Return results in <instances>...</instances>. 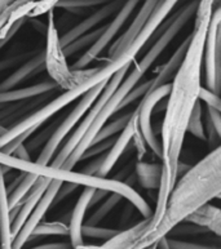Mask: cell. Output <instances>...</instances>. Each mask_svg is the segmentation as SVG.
<instances>
[{"mask_svg": "<svg viewBox=\"0 0 221 249\" xmlns=\"http://www.w3.org/2000/svg\"><path fill=\"white\" fill-rule=\"evenodd\" d=\"M218 0H198L195 9V23L184 58L169 83L168 100L166 105L165 119L161 128L162 179L158 189L155 208L145 230L157 226L165 213L166 203L177 179L180 155L186 136L187 122L199 101L202 88L203 52L207 30Z\"/></svg>", "mask_w": 221, "mask_h": 249, "instance_id": "6da1fadb", "label": "cell"}, {"mask_svg": "<svg viewBox=\"0 0 221 249\" xmlns=\"http://www.w3.org/2000/svg\"><path fill=\"white\" fill-rule=\"evenodd\" d=\"M220 194L221 147L218 146L177 177L161 221L151 230H144L132 249H145L158 243L202 205L220 197Z\"/></svg>", "mask_w": 221, "mask_h": 249, "instance_id": "7a4b0ae2", "label": "cell"}, {"mask_svg": "<svg viewBox=\"0 0 221 249\" xmlns=\"http://www.w3.org/2000/svg\"><path fill=\"white\" fill-rule=\"evenodd\" d=\"M0 164L4 167L11 168V169H17V171L25 172V173H33V175H37V177L60 179L62 182H73L78 186L105 190L108 193H118L119 195H122L124 200L131 203L144 218H150L153 214L147 201L133 187L116 178H102L97 176L84 175L82 172H73L64 169V168L52 167L51 164L41 165L33 160L18 159L16 156L7 155L1 151H0Z\"/></svg>", "mask_w": 221, "mask_h": 249, "instance_id": "3957f363", "label": "cell"}, {"mask_svg": "<svg viewBox=\"0 0 221 249\" xmlns=\"http://www.w3.org/2000/svg\"><path fill=\"white\" fill-rule=\"evenodd\" d=\"M45 40H47L44 48L45 70L48 72L51 80L56 83L57 87L61 89H73L79 84H82L83 82L88 80L97 71L98 67L73 70L72 67L69 66L62 47L60 44V33H58L53 11H49L47 13Z\"/></svg>", "mask_w": 221, "mask_h": 249, "instance_id": "277c9868", "label": "cell"}, {"mask_svg": "<svg viewBox=\"0 0 221 249\" xmlns=\"http://www.w3.org/2000/svg\"><path fill=\"white\" fill-rule=\"evenodd\" d=\"M109 80L100 83V84L93 87L92 89H90L80 97V100H79L78 104L75 105V107L70 111V114L61 122L60 125L56 128V130L51 134L48 141L45 142L43 149H41L40 155L37 156L35 163L41 164V165H48V164H51V161L53 160V158L57 154L61 145L64 143L65 138L72 133V130L74 129L75 125L83 119V116L86 115V112L90 110V107L93 105L94 101L97 100V97L100 96L102 89L105 88Z\"/></svg>", "mask_w": 221, "mask_h": 249, "instance_id": "5b68a950", "label": "cell"}, {"mask_svg": "<svg viewBox=\"0 0 221 249\" xmlns=\"http://www.w3.org/2000/svg\"><path fill=\"white\" fill-rule=\"evenodd\" d=\"M128 70H129V66H126L123 69H120L119 71H116L115 74L112 75L111 78L109 79V82L105 86V88L102 89V92L100 93V96L97 97V100L94 101L93 105L91 106L90 110L86 112V115L83 116V119L79 122V125L76 128L74 133L70 136L66 143L64 146H61L60 151H57V154L55 155L53 160L51 161V165L56 168H61L64 165V163L66 161L70 154L74 151V149L78 146V143L82 141V138L84 137V134L87 133V130L90 129L92 124L94 123V120L97 118L98 112L101 111L102 106L105 105V102L110 98L114 90L119 87V84L122 83V80L124 79V76L128 74Z\"/></svg>", "mask_w": 221, "mask_h": 249, "instance_id": "8992f818", "label": "cell"}, {"mask_svg": "<svg viewBox=\"0 0 221 249\" xmlns=\"http://www.w3.org/2000/svg\"><path fill=\"white\" fill-rule=\"evenodd\" d=\"M140 1L141 0H124L123 5L120 7L119 11L116 12V15L110 21V23L104 25V31H102L101 36L98 37L93 45H91L90 48L83 53L82 57L76 62L73 63L72 66H70L73 70L88 69L90 63L93 62L97 57H100L102 53L105 52V49L109 48L110 45L112 44L114 39L116 37V35L120 33L122 27L124 26V23L127 22L128 18L135 12Z\"/></svg>", "mask_w": 221, "mask_h": 249, "instance_id": "52a82bcc", "label": "cell"}, {"mask_svg": "<svg viewBox=\"0 0 221 249\" xmlns=\"http://www.w3.org/2000/svg\"><path fill=\"white\" fill-rule=\"evenodd\" d=\"M221 8L214 9L211 17L208 30H207L204 52H203V63H204V74H206L207 89L215 93L220 92V76H221Z\"/></svg>", "mask_w": 221, "mask_h": 249, "instance_id": "ba28073f", "label": "cell"}, {"mask_svg": "<svg viewBox=\"0 0 221 249\" xmlns=\"http://www.w3.org/2000/svg\"><path fill=\"white\" fill-rule=\"evenodd\" d=\"M168 92L169 84H163L158 88L149 89L145 93V96L141 98L139 106L135 108L136 120H137V126H139L140 132L143 134L147 147L159 159H161V142L154 132L153 112L157 107L158 102H161L162 100H165L166 97L168 96Z\"/></svg>", "mask_w": 221, "mask_h": 249, "instance_id": "9c48e42d", "label": "cell"}, {"mask_svg": "<svg viewBox=\"0 0 221 249\" xmlns=\"http://www.w3.org/2000/svg\"><path fill=\"white\" fill-rule=\"evenodd\" d=\"M62 183L64 182L60 181V179H52L51 181V183H49L47 190H45V193L40 197V200L37 201V204L35 205L34 211L31 212L29 218L26 219V222L23 223V226L18 231V234L16 235L15 239H13V246H12V248L22 249L25 247V244L29 242V238L33 234L35 227L43 221V218H44V216L49 211V208L55 204V199H56L57 193H58V190H60Z\"/></svg>", "mask_w": 221, "mask_h": 249, "instance_id": "30bf717a", "label": "cell"}, {"mask_svg": "<svg viewBox=\"0 0 221 249\" xmlns=\"http://www.w3.org/2000/svg\"><path fill=\"white\" fill-rule=\"evenodd\" d=\"M124 0H111L108 4H104L98 8L97 11L93 12L92 15L88 16L87 18L76 23L75 26H73L70 30L66 33L60 34V44L62 48H65L66 45L76 40L78 37H80L84 34L90 33V31L94 30L98 25H101L105 19H108L111 16H115L116 12L119 11L120 7L123 5Z\"/></svg>", "mask_w": 221, "mask_h": 249, "instance_id": "8fae6325", "label": "cell"}, {"mask_svg": "<svg viewBox=\"0 0 221 249\" xmlns=\"http://www.w3.org/2000/svg\"><path fill=\"white\" fill-rule=\"evenodd\" d=\"M158 0H144L143 5L140 8V11L136 13L135 18L132 19L131 25L127 30L124 31L118 40H115L109 47V61L115 60L118 57L127 51L132 45V43L136 40V37L139 36V34L143 30L144 25L149 18L150 13L154 9V7L157 5Z\"/></svg>", "mask_w": 221, "mask_h": 249, "instance_id": "7c38bea8", "label": "cell"}, {"mask_svg": "<svg viewBox=\"0 0 221 249\" xmlns=\"http://www.w3.org/2000/svg\"><path fill=\"white\" fill-rule=\"evenodd\" d=\"M137 125V120H136V112L132 111L131 119L127 123V125L124 126V129L120 132L116 140H114V143L109 149L108 154L104 155L101 161V165L97 171V177H102L106 178L108 175L112 171V168L115 167V164L118 163V160L120 159V156L123 155L124 151L127 150L129 143L132 142L133 138V133H135V128Z\"/></svg>", "mask_w": 221, "mask_h": 249, "instance_id": "4fadbf2b", "label": "cell"}, {"mask_svg": "<svg viewBox=\"0 0 221 249\" xmlns=\"http://www.w3.org/2000/svg\"><path fill=\"white\" fill-rule=\"evenodd\" d=\"M45 71L44 49L39 51L35 54H31L25 62H22L9 76L0 82V92L15 89L19 84L30 80L31 78L37 76L39 72Z\"/></svg>", "mask_w": 221, "mask_h": 249, "instance_id": "5bb4252c", "label": "cell"}, {"mask_svg": "<svg viewBox=\"0 0 221 249\" xmlns=\"http://www.w3.org/2000/svg\"><path fill=\"white\" fill-rule=\"evenodd\" d=\"M96 189L92 187H84L79 196L74 209H73L72 216H70V223H69V242L72 243L74 249H79L84 246V238L82 235V227L84 225L87 211L90 209L91 199L93 196Z\"/></svg>", "mask_w": 221, "mask_h": 249, "instance_id": "9a60e30c", "label": "cell"}, {"mask_svg": "<svg viewBox=\"0 0 221 249\" xmlns=\"http://www.w3.org/2000/svg\"><path fill=\"white\" fill-rule=\"evenodd\" d=\"M51 181L52 179L45 178V177H37L34 186L31 187L30 193L27 194L26 197L19 204L18 213H17V216H16V218L12 222V236H13V239H15L16 235L18 234V231L21 230L23 223L26 222V219L29 218L31 212L34 211L35 205L37 204V201L40 200V197L45 193V190H47L48 185L51 183Z\"/></svg>", "mask_w": 221, "mask_h": 249, "instance_id": "2e32d148", "label": "cell"}, {"mask_svg": "<svg viewBox=\"0 0 221 249\" xmlns=\"http://www.w3.org/2000/svg\"><path fill=\"white\" fill-rule=\"evenodd\" d=\"M58 87L55 82L44 80V82L37 83L34 86L23 87V88H15V89L0 92V110H3L11 104L21 102V101H27L30 98H37V97L44 96L45 93H49L52 90L57 89Z\"/></svg>", "mask_w": 221, "mask_h": 249, "instance_id": "e0dca14e", "label": "cell"}, {"mask_svg": "<svg viewBox=\"0 0 221 249\" xmlns=\"http://www.w3.org/2000/svg\"><path fill=\"white\" fill-rule=\"evenodd\" d=\"M12 171L11 168L0 164V249H13V236H12V221L9 217V205H8L7 183L5 175Z\"/></svg>", "mask_w": 221, "mask_h": 249, "instance_id": "ac0fdd59", "label": "cell"}, {"mask_svg": "<svg viewBox=\"0 0 221 249\" xmlns=\"http://www.w3.org/2000/svg\"><path fill=\"white\" fill-rule=\"evenodd\" d=\"M150 218H144L135 226L119 230L118 234L105 240L101 246H82L79 249H132L145 230Z\"/></svg>", "mask_w": 221, "mask_h": 249, "instance_id": "d6986e66", "label": "cell"}, {"mask_svg": "<svg viewBox=\"0 0 221 249\" xmlns=\"http://www.w3.org/2000/svg\"><path fill=\"white\" fill-rule=\"evenodd\" d=\"M186 222L194 223L198 226L206 227L207 230L215 234L218 238L221 235V211L216 205H212L211 203L202 205L195 212H193L190 216L185 218Z\"/></svg>", "mask_w": 221, "mask_h": 249, "instance_id": "ffe728a7", "label": "cell"}, {"mask_svg": "<svg viewBox=\"0 0 221 249\" xmlns=\"http://www.w3.org/2000/svg\"><path fill=\"white\" fill-rule=\"evenodd\" d=\"M187 44H189V36L177 47V49L175 51V53H173L172 56H171V58H169L163 66H161L158 69L155 76L151 79L150 89L158 88V87L163 86V84H168V82L173 78V75H175L176 70L179 69V66H180L181 61L184 58Z\"/></svg>", "mask_w": 221, "mask_h": 249, "instance_id": "44dd1931", "label": "cell"}, {"mask_svg": "<svg viewBox=\"0 0 221 249\" xmlns=\"http://www.w3.org/2000/svg\"><path fill=\"white\" fill-rule=\"evenodd\" d=\"M135 178L143 189L158 191L162 179V164L137 160L135 164Z\"/></svg>", "mask_w": 221, "mask_h": 249, "instance_id": "7402d4cb", "label": "cell"}, {"mask_svg": "<svg viewBox=\"0 0 221 249\" xmlns=\"http://www.w3.org/2000/svg\"><path fill=\"white\" fill-rule=\"evenodd\" d=\"M37 176L33 173H23L22 178L19 179V182L16 185V187L8 194V205L9 211L17 207L22 203V200L26 197V195L30 193L31 187L34 186Z\"/></svg>", "mask_w": 221, "mask_h": 249, "instance_id": "603a6c76", "label": "cell"}, {"mask_svg": "<svg viewBox=\"0 0 221 249\" xmlns=\"http://www.w3.org/2000/svg\"><path fill=\"white\" fill-rule=\"evenodd\" d=\"M123 200L122 195H119L118 193H109L104 197V201H102L100 207H97V209L94 211L93 214L88 218L87 221V225H91V226H94V225H100L101 221H104L105 217H108L110 213L112 212V209L115 208L116 205L119 204L120 201Z\"/></svg>", "mask_w": 221, "mask_h": 249, "instance_id": "cb8c5ba5", "label": "cell"}, {"mask_svg": "<svg viewBox=\"0 0 221 249\" xmlns=\"http://www.w3.org/2000/svg\"><path fill=\"white\" fill-rule=\"evenodd\" d=\"M45 236H69V226L61 221H52V222L41 221L34 229L33 234L29 238V242Z\"/></svg>", "mask_w": 221, "mask_h": 249, "instance_id": "d4e9b609", "label": "cell"}, {"mask_svg": "<svg viewBox=\"0 0 221 249\" xmlns=\"http://www.w3.org/2000/svg\"><path fill=\"white\" fill-rule=\"evenodd\" d=\"M102 31H104V26L97 27V30H92L90 33L84 34L80 37H78L76 40H74L73 43L66 45L65 48H62L65 57L68 58V57L74 56L75 53H79L84 51V49L90 48L91 45H93L98 37L101 36Z\"/></svg>", "mask_w": 221, "mask_h": 249, "instance_id": "484cf974", "label": "cell"}, {"mask_svg": "<svg viewBox=\"0 0 221 249\" xmlns=\"http://www.w3.org/2000/svg\"><path fill=\"white\" fill-rule=\"evenodd\" d=\"M132 112H128V114H124V115L119 116V118H116V119L111 120V122H106L102 128L98 130V133L96 134V137H94L93 142L91 143V145H93V143H98V142L105 141V140H109V138H112L115 134L120 133L122 130L124 129V126L127 125V123L131 119Z\"/></svg>", "mask_w": 221, "mask_h": 249, "instance_id": "4316f807", "label": "cell"}, {"mask_svg": "<svg viewBox=\"0 0 221 249\" xmlns=\"http://www.w3.org/2000/svg\"><path fill=\"white\" fill-rule=\"evenodd\" d=\"M186 133H190L198 140L206 141V130H204V122H203V108L201 101L195 105L194 110L191 112L190 119L187 122Z\"/></svg>", "mask_w": 221, "mask_h": 249, "instance_id": "83f0119b", "label": "cell"}, {"mask_svg": "<svg viewBox=\"0 0 221 249\" xmlns=\"http://www.w3.org/2000/svg\"><path fill=\"white\" fill-rule=\"evenodd\" d=\"M111 0H60L56 4V8H61L70 13L84 11L92 7H101L104 4H108Z\"/></svg>", "mask_w": 221, "mask_h": 249, "instance_id": "f1b7e54d", "label": "cell"}, {"mask_svg": "<svg viewBox=\"0 0 221 249\" xmlns=\"http://www.w3.org/2000/svg\"><path fill=\"white\" fill-rule=\"evenodd\" d=\"M210 231L207 230L206 227L198 226V225H194V223L186 222V221H183L179 225L173 227L172 230L169 231L167 236L169 238H189V236H197V235H204Z\"/></svg>", "mask_w": 221, "mask_h": 249, "instance_id": "f546056e", "label": "cell"}, {"mask_svg": "<svg viewBox=\"0 0 221 249\" xmlns=\"http://www.w3.org/2000/svg\"><path fill=\"white\" fill-rule=\"evenodd\" d=\"M118 231L119 230L109 229V227H101V226H98V225H94V226H91V225H83L82 227L83 238L87 236V238L102 239V240H108V239H110L115 234H118Z\"/></svg>", "mask_w": 221, "mask_h": 249, "instance_id": "4dcf8cb0", "label": "cell"}, {"mask_svg": "<svg viewBox=\"0 0 221 249\" xmlns=\"http://www.w3.org/2000/svg\"><path fill=\"white\" fill-rule=\"evenodd\" d=\"M150 86H151V79H149L147 82L141 83V84H137L127 96L124 97V100L122 101V104H120L119 106V111L120 110H123V108L126 107V106H128V105L133 104V102H136L137 100H141V98L145 96V93H147V90L150 89Z\"/></svg>", "mask_w": 221, "mask_h": 249, "instance_id": "1f68e13d", "label": "cell"}, {"mask_svg": "<svg viewBox=\"0 0 221 249\" xmlns=\"http://www.w3.org/2000/svg\"><path fill=\"white\" fill-rule=\"evenodd\" d=\"M169 248L171 249H220L218 246H208V244H201V243L187 242V240H181L177 238H168Z\"/></svg>", "mask_w": 221, "mask_h": 249, "instance_id": "d6a6232c", "label": "cell"}, {"mask_svg": "<svg viewBox=\"0 0 221 249\" xmlns=\"http://www.w3.org/2000/svg\"><path fill=\"white\" fill-rule=\"evenodd\" d=\"M58 1L60 0H37L27 18H37L40 16L47 15L49 11H53L56 8V4Z\"/></svg>", "mask_w": 221, "mask_h": 249, "instance_id": "836d02e7", "label": "cell"}, {"mask_svg": "<svg viewBox=\"0 0 221 249\" xmlns=\"http://www.w3.org/2000/svg\"><path fill=\"white\" fill-rule=\"evenodd\" d=\"M112 143H114V138H109V140H105V141H101L98 142V143L91 145L90 147L86 150V153L83 154L82 159H84V158H93V156L104 155V154L111 147Z\"/></svg>", "mask_w": 221, "mask_h": 249, "instance_id": "e575fe53", "label": "cell"}, {"mask_svg": "<svg viewBox=\"0 0 221 249\" xmlns=\"http://www.w3.org/2000/svg\"><path fill=\"white\" fill-rule=\"evenodd\" d=\"M33 133H34V130H27V132H25V133H21L16 138L11 140L8 143H5V145L0 149V151L4 154H7V155H12V154L15 153L16 150L18 149L19 146L25 143L26 140H29V138L31 137V134Z\"/></svg>", "mask_w": 221, "mask_h": 249, "instance_id": "d590c367", "label": "cell"}, {"mask_svg": "<svg viewBox=\"0 0 221 249\" xmlns=\"http://www.w3.org/2000/svg\"><path fill=\"white\" fill-rule=\"evenodd\" d=\"M199 101L204 102L207 107L221 110V100L219 94L212 92V90L207 89L206 87H202L201 90H199Z\"/></svg>", "mask_w": 221, "mask_h": 249, "instance_id": "8d00e7d4", "label": "cell"}, {"mask_svg": "<svg viewBox=\"0 0 221 249\" xmlns=\"http://www.w3.org/2000/svg\"><path fill=\"white\" fill-rule=\"evenodd\" d=\"M29 57H30L29 53H22V54H18V56L8 57V58L0 60V72L9 70L12 67L18 66V65H21L22 62H25Z\"/></svg>", "mask_w": 221, "mask_h": 249, "instance_id": "74e56055", "label": "cell"}, {"mask_svg": "<svg viewBox=\"0 0 221 249\" xmlns=\"http://www.w3.org/2000/svg\"><path fill=\"white\" fill-rule=\"evenodd\" d=\"M207 119L210 120L215 130L218 132L219 136H221V110H216V108L207 107L206 110Z\"/></svg>", "mask_w": 221, "mask_h": 249, "instance_id": "f35d334b", "label": "cell"}, {"mask_svg": "<svg viewBox=\"0 0 221 249\" xmlns=\"http://www.w3.org/2000/svg\"><path fill=\"white\" fill-rule=\"evenodd\" d=\"M76 187H78V185H75V183H73V182L62 183L60 187V190H58V193H57L56 199H55V204L60 203L61 200H64L65 197L68 196V195H70V194H72L74 190H76Z\"/></svg>", "mask_w": 221, "mask_h": 249, "instance_id": "ab89813d", "label": "cell"}, {"mask_svg": "<svg viewBox=\"0 0 221 249\" xmlns=\"http://www.w3.org/2000/svg\"><path fill=\"white\" fill-rule=\"evenodd\" d=\"M29 249H74L70 242H56V243H45L39 246L31 247Z\"/></svg>", "mask_w": 221, "mask_h": 249, "instance_id": "60d3db41", "label": "cell"}, {"mask_svg": "<svg viewBox=\"0 0 221 249\" xmlns=\"http://www.w3.org/2000/svg\"><path fill=\"white\" fill-rule=\"evenodd\" d=\"M105 155V154H104ZM104 155H101L98 159H94L93 161L91 164H88L84 169L82 171V173H84V175H90V176H96L97 175V171L98 168H100V165H101V161H102V158H104Z\"/></svg>", "mask_w": 221, "mask_h": 249, "instance_id": "b9f144b4", "label": "cell"}, {"mask_svg": "<svg viewBox=\"0 0 221 249\" xmlns=\"http://www.w3.org/2000/svg\"><path fill=\"white\" fill-rule=\"evenodd\" d=\"M25 19H26V18H22V19H19V21H17V22H16L15 25H13V27H12V29H11V31H9V34H8V35H7V37H4V39H1V40H0V49L3 48L4 45L7 44L8 41L11 40L12 37L15 36L16 33H17V31L19 30V27L22 26L23 22H25Z\"/></svg>", "mask_w": 221, "mask_h": 249, "instance_id": "7bdbcfd3", "label": "cell"}, {"mask_svg": "<svg viewBox=\"0 0 221 249\" xmlns=\"http://www.w3.org/2000/svg\"><path fill=\"white\" fill-rule=\"evenodd\" d=\"M13 156H16V158H18V159H22V160H31L30 158V154H29V150H27V147L25 145H21L18 147V149L16 150L15 153L12 154Z\"/></svg>", "mask_w": 221, "mask_h": 249, "instance_id": "ee69618b", "label": "cell"}, {"mask_svg": "<svg viewBox=\"0 0 221 249\" xmlns=\"http://www.w3.org/2000/svg\"><path fill=\"white\" fill-rule=\"evenodd\" d=\"M15 3V0H0V17L7 12V9Z\"/></svg>", "mask_w": 221, "mask_h": 249, "instance_id": "f6af8a7d", "label": "cell"}, {"mask_svg": "<svg viewBox=\"0 0 221 249\" xmlns=\"http://www.w3.org/2000/svg\"><path fill=\"white\" fill-rule=\"evenodd\" d=\"M37 0H15V3L12 4L11 7L8 8V11H12V9H15L16 7H19V5H25V4H34L37 3Z\"/></svg>", "mask_w": 221, "mask_h": 249, "instance_id": "bcb514c9", "label": "cell"}, {"mask_svg": "<svg viewBox=\"0 0 221 249\" xmlns=\"http://www.w3.org/2000/svg\"><path fill=\"white\" fill-rule=\"evenodd\" d=\"M155 249H171V248H169L168 240H167V236L162 238L161 240L157 243V248H155Z\"/></svg>", "mask_w": 221, "mask_h": 249, "instance_id": "7dc6e473", "label": "cell"}, {"mask_svg": "<svg viewBox=\"0 0 221 249\" xmlns=\"http://www.w3.org/2000/svg\"><path fill=\"white\" fill-rule=\"evenodd\" d=\"M155 248H157V243H155V244H153V246L147 247V248H145V249H155Z\"/></svg>", "mask_w": 221, "mask_h": 249, "instance_id": "c3c4849f", "label": "cell"}, {"mask_svg": "<svg viewBox=\"0 0 221 249\" xmlns=\"http://www.w3.org/2000/svg\"><path fill=\"white\" fill-rule=\"evenodd\" d=\"M0 40H1V39H0Z\"/></svg>", "mask_w": 221, "mask_h": 249, "instance_id": "681fc988", "label": "cell"}]
</instances>
